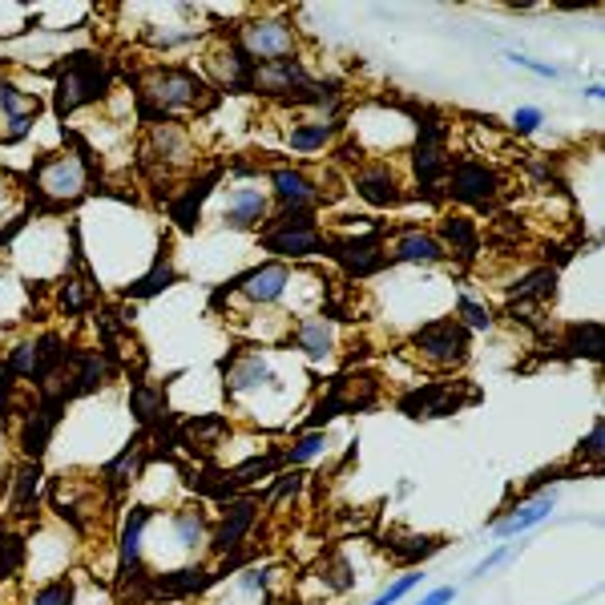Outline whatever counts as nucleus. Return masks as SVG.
Returning <instances> with one entry per match:
<instances>
[{
	"label": "nucleus",
	"mask_w": 605,
	"mask_h": 605,
	"mask_svg": "<svg viewBox=\"0 0 605 605\" xmlns=\"http://www.w3.org/2000/svg\"><path fill=\"white\" fill-rule=\"evenodd\" d=\"M449 122L432 110H416V142H412V178L416 194L428 206L444 202V178H449Z\"/></svg>",
	"instance_id": "4"
},
{
	"label": "nucleus",
	"mask_w": 605,
	"mask_h": 605,
	"mask_svg": "<svg viewBox=\"0 0 605 605\" xmlns=\"http://www.w3.org/2000/svg\"><path fill=\"white\" fill-rule=\"evenodd\" d=\"M17 376H12L9 368H4V359H0V420H9L12 408H17V400H12V388H17Z\"/></svg>",
	"instance_id": "53"
},
{
	"label": "nucleus",
	"mask_w": 605,
	"mask_h": 605,
	"mask_svg": "<svg viewBox=\"0 0 605 605\" xmlns=\"http://www.w3.org/2000/svg\"><path fill=\"white\" fill-rule=\"evenodd\" d=\"M230 41L250 57V65H270V61L299 57V29L287 17H275V12H258V17L243 21L230 33Z\"/></svg>",
	"instance_id": "6"
},
{
	"label": "nucleus",
	"mask_w": 605,
	"mask_h": 605,
	"mask_svg": "<svg viewBox=\"0 0 605 605\" xmlns=\"http://www.w3.org/2000/svg\"><path fill=\"white\" fill-rule=\"evenodd\" d=\"M457 602V585H440L428 597H420V605H452Z\"/></svg>",
	"instance_id": "56"
},
{
	"label": "nucleus",
	"mask_w": 605,
	"mask_h": 605,
	"mask_svg": "<svg viewBox=\"0 0 605 605\" xmlns=\"http://www.w3.org/2000/svg\"><path fill=\"white\" fill-rule=\"evenodd\" d=\"M226 437H230V420L218 412H211V416H194V420H186V424L178 428L174 444L186 449L191 457H211Z\"/></svg>",
	"instance_id": "29"
},
{
	"label": "nucleus",
	"mask_w": 605,
	"mask_h": 605,
	"mask_svg": "<svg viewBox=\"0 0 605 605\" xmlns=\"http://www.w3.org/2000/svg\"><path fill=\"white\" fill-rule=\"evenodd\" d=\"M98 283H90V275L85 279H78V275H65L61 279V291H57V307H61V315H85L98 302Z\"/></svg>",
	"instance_id": "40"
},
{
	"label": "nucleus",
	"mask_w": 605,
	"mask_h": 605,
	"mask_svg": "<svg viewBox=\"0 0 605 605\" xmlns=\"http://www.w3.org/2000/svg\"><path fill=\"white\" fill-rule=\"evenodd\" d=\"M440 545H444L440 537H420V533H403V529L388 533V553H392L400 565H420V561L432 557Z\"/></svg>",
	"instance_id": "39"
},
{
	"label": "nucleus",
	"mask_w": 605,
	"mask_h": 605,
	"mask_svg": "<svg viewBox=\"0 0 605 605\" xmlns=\"http://www.w3.org/2000/svg\"><path fill=\"white\" fill-rule=\"evenodd\" d=\"M250 93L270 98L279 105H307L319 93V81L307 73L302 57H287V61H270V65H255L250 78Z\"/></svg>",
	"instance_id": "11"
},
{
	"label": "nucleus",
	"mask_w": 605,
	"mask_h": 605,
	"mask_svg": "<svg viewBox=\"0 0 605 605\" xmlns=\"http://www.w3.org/2000/svg\"><path fill=\"white\" fill-rule=\"evenodd\" d=\"M437 238H440V247L449 250V255L464 258V263L481 255V230H476V223L464 218V214H444Z\"/></svg>",
	"instance_id": "34"
},
{
	"label": "nucleus",
	"mask_w": 605,
	"mask_h": 605,
	"mask_svg": "<svg viewBox=\"0 0 605 605\" xmlns=\"http://www.w3.org/2000/svg\"><path fill=\"white\" fill-rule=\"evenodd\" d=\"M270 198H275V211H291V214H319V206L336 202L331 194L319 186V182L299 166H270Z\"/></svg>",
	"instance_id": "12"
},
{
	"label": "nucleus",
	"mask_w": 605,
	"mask_h": 605,
	"mask_svg": "<svg viewBox=\"0 0 605 605\" xmlns=\"http://www.w3.org/2000/svg\"><path fill=\"white\" fill-rule=\"evenodd\" d=\"M24 557H29V545L21 533H0V582H12L24 570Z\"/></svg>",
	"instance_id": "45"
},
{
	"label": "nucleus",
	"mask_w": 605,
	"mask_h": 605,
	"mask_svg": "<svg viewBox=\"0 0 605 605\" xmlns=\"http://www.w3.org/2000/svg\"><path fill=\"white\" fill-rule=\"evenodd\" d=\"M513 553H516L513 545H501V550H496V553H489V557H484L481 565H476V570H472V577H484V573H493L496 565H504V561L513 557Z\"/></svg>",
	"instance_id": "55"
},
{
	"label": "nucleus",
	"mask_w": 605,
	"mask_h": 605,
	"mask_svg": "<svg viewBox=\"0 0 605 605\" xmlns=\"http://www.w3.org/2000/svg\"><path fill=\"white\" fill-rule=\"evenodd\" d=\"M73 602H78V589H73V582H69V577L45 582L33 597H29V605H73Z\"/></svg>",
	"instance_id": "48"
},
{
	"label": "nucleus",
	"mask_w": 605,
	"mask_h": 605,
	"mask_svg": "<svg viewBox=\"0 0 605 605\" xmlns=\"http://www.w3.org/2000/svg\"><path fill=\"white\" fill-rule=\"evenodd\" d=\"M565 359H602L605 351V331L597 319H585V324H573L565 331V339L557 343Z\"/></svg>",
	"instance_id": "37"
},
{
	"label": "nucleus",
	"mask_w": 605,
	"mask_h": 605,
	"mask_svg": "<svg viewBox=\"0 0 605 605\" xmlns=\"http://www.w3.org/2000/svg\"><path fill=\"white\" fill-rule=\"evenodd\" d=\"M258 247L270 250L279 263H302L327 250V235L319 226V214H291V211H270V218L258 226Z\"/></svg>",
	"instance_id": "5"
},
{
	"label": "nucleus",
	"mask_w": 605,
	"mask_h": 605,
	"mask_svg": "<svg viewBox=\"0 0 605 605\" xmlns=\"http://www.w3.org/2000/svg\"><path fill=\"white\" fill-rule=\"evenodd\" d=\"M154 521V509L150 504H134L122 521V533H117V589L134 582H146L150 573L142 565V537H146V525Z\"/></svg>",
	"instance_id": "13"
},
{
	"label": "nucleus",
	"mask_w": 605,
	"mask_h": 605,
	"mask_svg": "<svg viewBox=\"0 0 605 605\" xmlns=\"http://www.w3.org/2000/svg\"><path fill=\"white\" fill-rule=\"evenodd\" d=\"M230 283H235V291L247 302L270 307V302H279L283 295H287V287L295 283V270L287 267V263H279V258H270V263H258V267L243 270V275Z\"/></svg>",
	"instance_id": "20"
},
{
	"label": "nucleus",
	"mask_w": 605,
	"mask_h": 605,
	"mask_svg": "<svg viewBox=\"0 0 605 605\" xmlns=\"http://www.w3.org/2000/svg\"><path fill=\"white\" fill-rule=\"evenodd\" d=\"M319 577H324V585H331L336 594H348L351 585H356V573H351V565H348V557H327L324 561V570H319Z\"/></svg>",
	"instance_id": "49"
},
{
	"label": "nucleus",
	"mask_w": 605,
	"mask_h": 605,
	"mask_svg": "<svg viewBox=\"0 0 605 605\" xmlns=\"http://www.w3.org/2000/svg\"><path fill=\"white\" fill-rule=\"evenodd\" d=\"M4 368L17 376V380H29L37 383L41 380V348H37V339H17L4 356Z\"/></svg>",
	"instance_id": "41"
},
{
	"label": "nucleus",
	"mask_w": 605,
	"mask_h": 605,
	"mask_svg": "<svg viewBox=\"0 0 605 605\" xmlns=\"http://www.w3.org/2000/svg\"><path fill=\"white\" fill-rule=\"evenodd\" d=\"M602 457H605V420L597 416L594 428H589V437H585V444L577 449V464H582V472H585V460H589V472L602 476Z\"/></svg>",
	"instance_id": "46"
},
{
	"label": "nucleus",
	"mask_w": 605,
	"mask_h": 605,
	"mask_svg": "<svg viewBox=\"0 0 605 605\" xmlns=\"http://www.w3.org/2000/svg\"><path fill=\"white\" fill-rule=\"evenodd\" d=\"M291 343L311 359V363H324V359H331V351H336V324H331L327 315H302L299 324H295Z\"/></svg>",
	"instance_id": "31"
},
{
	"label": "nucleus",
	"mask_w": 605,
	"mask_h": 605,
	"mask_svg": "<svg viewBox=\"0 0 605 605\" xmlns=\"http://www.w3.org/2000/svg\"><path fill=\"white\" fill-rule=\"evenodd\" d=\"M553 295H557V267H537L533 275H525L521 283L509 287V307H504V315L513 319L516 311L541 307V302H550Z\"/></svg>",
	"instance_id": "32"
},
{
	"label": "nucleus",
	"mask_w": 605,
	"mask_h": 605,
	"mask_svg": "<svg viewBox=\"0 0 605 605\" xmlns=\"http://www.w3.org/2000/svg\"><path fill=\"white\" fill-rule=\"evenodd\" d=\"M343 279H371L388 267V238H383V226H371L368 235H327V250H324Z\"/></svg>",
	"instance_id": "10"
},
{
	"label": "nucleus",
	"mask_w": 605,
	"mask_h": 605,
	"mask_svg": "<svg viewBox=\"0 0 605 605\" xmlns=\"http://www.w3.org/2000/svg\"><path fill=\"white\" fill-rule=\"evenodd\" d=\"M504 194L501 170H493L489 162H476V157H457L449 166V178H444V198H452L457 206H469V211H493Z\"/></svg>",
	"instance_id": "8"
},
{
	"label": "nucleus",
	"mask_w": 605,
	"mask_h": 605,
	"mask_svg": "<svg viewBox=\"0 0 605 605\" xmlns=\"http://www.w3.org/2000/svg\"><path fill=\"white\" fill-rule=\"evenodd\" d=\"M457 324L464 331H493L496 327V315L489 302H476L472 295H460L457 299Z\"/></svg>",
	"instance_id": "44"
},
{
	"label": "nucleus",
	"mask_w": 605,
	"mask_h": 605,
	"mask_svg": "<svg viewBox=\"0 0 605 605\" xmlns=\"http://www.w3.org/2000/svg\"><path fill=\"white\" fill-rule=\"evenodd\" d=\"M150 452H154V440H150L146 428H137L134 437H130V444H125L117 457L101 469V484L110 489V496H125L130 493V484H137V476H142V469H146Z\"/></svg>",
	"instance_id": "21"
},
{
	"label": "nucleus",
	"mask_w": 605,
	"mask_h": 605,
	"mask_svg": "<svg viewBox=\"0 0 605 605\" xmlns=\"http://www.w3.org/2000/svg\"><path fill=\"white\" fill-rule=\"evenodd\" d=\"M388 263H403V267H440L449 263V250L440 247V238L432 230L408 226L388 243Z\"/></svg>",
	"instance_id": "23"
},
{
	"label": "nucleus",
	"mask_w": 605,
	"mask_h": 605,
	"mask_svg": "<svg viewBox=\"0 0 605 605\" xmlns=\"http://www.w3.org/2000/svg\"><path fill=\"white\" fill-rule=\"evenodd\" d=\"M283 469H287V464H283V449H270V452H263V457L243 460L238 469L226 472V481H230V489L238 493V489H250V484L267 481V476H279Z\"/></svg>",
	"instance_id": "38"
},
{
	"label": "nucleus",
	"mask_w": 605,
	"mask_h": 605,
	"mask_svg": "<svg viewBox=\"0 0 605 605\" xmlns=\"http://www.w3.org/2000/svg\"><path fill=\"white\" fill-rule=\"evenodd\" d=\"M504 61H509V65L529 69V73H537V78H545V81H557V78H561V69H557V65H545V61H533V57H525V53H504Z\"/></svg>",
	"instance_id": "52"
},
{
	"label": "nucleus",
	"mask_w": 605,
	"mask_h": 605,
	"mask_svg": "<svg viewBox=\"0 0 605 605\" xmlns=\"http://www.w3.org/2000/svg\"><path fill=\"white\" fill-rule=\"evenodd\" d=\"M255 521H258L255 496H235V501H226L223 516H218V525H214V533H211V553H218V557L238 553L243 545H247Z\"/></svg>",
	"instance_id": "17"
},
{
	"label": "nucleus",
	"mask_w": 605,
	"mask_h": 605,
	"mask_svg": "<svg viewBox=\"0 0 605 605\" xmlns=\"http://www.w3.org/2000/svg\"><path fill=\"white\" fill-rule=\"evenodd\" d=\"M206 78H211L214 93H250V78H255V65L250 57L226 37L214 49H206Z\"/></svg>",
	"instance_id": "15"
},
{
	"label": "nucleus",
	"mask_w": 605,
	"mask_h": 605,
	"mask_svg": "<svg viewBox=\"0 0 605 605\" xmlns=\"http://www.w3.org/2000/svg\"><path fill=\"white\" fill-rule=\"evenodd\" d=\"M408 348L416 351V359L432 371H457L469 363V331L457 324V315H440V319H428L412 331Z\"/></svg>",
	"instance_id": "7"
},
{
	"label": "nucleus",
	"mask_w": 605,
	"mask_h": 605,
	"mask_svg": "<svg viewBox=\"0 0 605 605\" xmlns=\"http://www.w3.org/2000/svg\"><path fill=\"white\" fill-rule=\"evenodd\" d=\"M61 416H65V403H49V400H37L29 412H24V424H21V457L24 460H41L49 449V440H53V428L61 424Z\"/></svg>",
	"instance_id": "25"
},
{
	"label": "nucleus",
	"mask_w": 605,
	"mask_h": 605,
	"mask_svg": "<svg viewBox=\"0 0 605 605\" xmlns=\"http://www.w3.org/2000/svg\"><path fill=\"white\" fill-rule=\"evenodd\" d=\"M327 444H331V440H327L324 428H319V432H302L291 449H283V464H287V469H302V464H311V460L324 457Z\"/></svg>",
	"instance_id": "43"
},
{
	"label": "nucleus",
	"mask_w": 605,
	"mask_h": 605,
	"mask_svg": "<svg viewBox=\"0 0 605 605\" xmlns=\"http://www.w3.org/2000/svg\"><path fill=\"white\" fill-rule=\"evenodd\" d=\"M69 142H73V150L37 157L33 170L24 174V186H29V198H33V214L73 211V206L90 194L93 157L73 134H69Z\"/></svg>",
	"instance_id": "2"
},
{
	"label": "nucleus",
	"mask_w": 605,
	"mask_h": 605,
	"mask_svg": "<svg viewBox=\"0 0 605 605\" xmlns=\"http://www.w3.org/2000/svg\"><path fill=\"white\" fill-rule=\"evenodd\" d=\"M351 191L368 202V206H376V211H396V206H403V198H408L400 174H396L388 162H359V166L351 170Z\"/></svg>",
	"instance_id": "16"
},
{
	"label": "nucleus",
	"mask_w": 605,
	"mask_h": 605,
	"mask_svg": "<svg viewBox=\"0 0 605 605\" xmlns=\"http://www.w3.org/2000/svg\"><path fill=\"white\" fill-rule=\"evenodd\" d=\"M130 412H134V420L146 428V432H154L157 424H166L170 420L162 388H154V383H146V380H134V388H130Z\"/></svg>",
	"instance_id": "36"
},
{
	"label": "nucleus",
	"mask_w": 605,
	"mask_h": 605,
	"mask_svg": "<svg viewBox=\"0 0 605 605\" xmlns=\"http://www.w3.org/2000/svg\"><path fill=\"white\" fill-rule=\"evenodd\" d=\"M424 582V573H403V577H396L392 585H388V589H383V594H376L371 597V605H396L400 602V597H408L416 589V585Z\"/></svg>",
	"instance_id": "50"
},
{
	"label": "nucleus",
	"mask_w": 605,
	"mask_h": 605,
	"mask_svg": "<svg viewBox=\"0 0 605 605\" xmlns=\"http://www.w3.org/2000/svg\"><path fill=\"white\" fill-rule=\"evenodd\" d=\"M142 154H146V162L162 166V174L166 170H186L194 162V142L182 122H162L146 134V150Z\"/></svg>",
	"instance_id": "22"
},
{
	"label": "nucleus",
	"mask_w": 605,
	"mask_h": 605,
	"mask_svg": "<svg viewBox=\"0 0 605 605\" xmlns=\"http://www.w3.org/2000/svg\"><path fill=\"white\" fill-rule=\"evenodd\" d=\"M553 509H557V489H541V493L529 496L521 509H509L501 521H493V533L501 541H513L521 537V533H529V529H537L541 521H550Z\"/></svg>",
	"instance_id": "27"
},
{
	"label": "nucleus",
	"mask_w": 605,
	"mask_h": 605,
	"mask_svg": "<svg viewBox=\"0 0 605 605\" xmlns=\"http://www.w3.org/2000/svg\"><path fill=\"white\" fill-rule=\"evenodd\" d=\"M348 130V122L343 117H336V122H324V117H311V122H299L287 130V146L295 150V154H324V150L336 146V137Z\"/></svg>",
	"instance_id": "33"
},
{
	"label": "nucleus",
	"mask_w": 605,
	"mask_h": 605,
	"mask_svg": "<svg viewBox=\"0 0 605 605\" xmlns=\"http://www.w3.org/2000/svg\"><path fill=\"white\" fill-rule=\"evenodd\" d=\"M270 218V198L267 191H258L255 182H238L230 191V202L223 211V226L226 230H258V226Z\"/></svg>",
	"instance_id": "26"
},
{
	"label": "nucleus",
	"mask_w": 605,
	"mask_h": 605,
	"mask_svg": "<svg viewBox=\"0 0 605 605\" xmlns=\"http://www.w3.org/2000/svg\"><path fill=\"white\" fill-rule=\"evenodd\" d=\"M9 198V174H0V202Z\"/></svg>",
	"instance_id": "58"
},
{
	"label": "nucleus",
	"mask_w": 605,
	"mask_h": 605,
	"mask_svg": "<svg viewBox=\"0 0 605 605\" xmlns=\"http://www.w3.org/2000/svg\"><path fill=\"white\" fill-rule=\"evenodd\" d=\"M541 122H545V113L533 110V105H525V110H513V117H509V125H513V134H516V137L537 134Z\"/></svg>",
	"instance_id": "51"
},
{
	"label": "nucleus",
	"mask_w": 605,
	"mask_h": 605,
	"mask_svg": "<svg viewBox=\"0 0 605 605\" xmlns=\"http://www.w3.org/2000/svg\"><path fill=\"white\" fill-rule=\"evenodd\" d=\"M223 376H226L223 388L230 400L258 392V388H270V380H275L267 356H258V351H235L230 359H223Z\"/></svg>",
	"instance_id": "24"
},
{
	"label": "nucleus",
	"mask_w": 605,
	"mask_h": 605,
	"mask_svg": "<svg viewBox=\"0 0 605 605\" xmlns=\"http://www.w3.org/2000/svg\"><path fill=\"white\" fill-rule=\"evenodd\" d=\"M178 283V267H174V255H170V243L162 238V247H157L154 263H150L146 275H137L134 283H125L122 299H154V295H162L166 287H174Z\"/></svg>",
	"instance_id": "30"
},
{
	"label": "nucleus",
	"mask_w": 605,
	"mask_h": 605,
	"mask_svg": "<svg viewBox=\"0 0 605 605\" xmlns=\"http://www.w3.org/2000/svg\"><path fill=\"white\" fill-rule=\"evenodd\" d=\"M134 101H137V122L154 130L162 122H174L178 113H206L214 110L218 93L186 65H154L134 78Z\"/></svg>",
	"instance_id": "1"
},
{
	"label": "nucleus",
	"mask_w": 605,
	"mask_h": 605,
	"mask_svg": "<svg viewBox=\"0 0 605 605\" xmlns=\"http://www.w3.org/2000/svg\"><path fill=\"white\" fill-rule=\"evenodd\" d=\"M45 110V101L37 93H24L17 81L0 78V113H4V146H17L33 134L37 117Z\"/></svg>",
	"instance_id": "19"
},
{
	"label": "nucleus",
	"mask_w": 605,
	"mask_h": 605,
	"mask_svg": "<svg viewBox=\"0 0 605 605\" xmlns=\"http://www.w3.org/2000/svg\"><path fill=\"white\" fill-rule=\"evenodd\" d=\"M302 489H307V472H279V481H275V489H270L267 496H263V504L267 509H279L283 501H291V496H299Z\"/></svg>",
	"instance_id": "47"
},
{
	"label": "nucleus",
	"mask_w": 605,
	"mask_h": 605,
	"mask_svg": "<svg viewBox=\"0 0 605 605\" xmlns=\"http://www.w3.org/2000/svg\"><path fill=\"white\" fill-rule=\"evenodd\" d=\"M218 182H223V166L206 170V174H194L191 182H182L174 198H166V214L174 218V226H178L182 235H194V230H198L202 206H206V198L214 194Z\"/></svg>",
	"instance_id": "18"
},
{
	"label": "nucleus",
	"mask_w": 605,
	"mask_h": 605,
	"mask_svg": "<svg viewBox=\"0 0 605 605\" xmlns=\"http://www.w3.org/2000/svg\"><path fill=\"white\" fill-rule=\"evenodd\" d=\"M270 565H247V570H243V582H238V589H243V594H258V589H267V582H270Z\"/></svg>",
	"instance_id": "54"
},
{
	"label": "nucleus",
	"mask_w": 605,
	"mask_h": 605,
	"mask_svg": "<svg viewBox=\"0 0 605 605\" xmlns=\"http://www.w3.org/2000/svg\"><path fill=\"white\" fill-rule=\"evenodd\" d=\"M472 400H476V392H460L457 380H437V383H420L412 392H403L400 412L412 416V420H437V416L460 412V408Z\"/></svg>",
	"instance_id": "14"
},
{
	"label": "nucleus",
	"mask_w": 605,
	"mask_h": 605,
	"mask_svg": "<svg viewBox=\"0 0 605 605\" xmlns=\"http://www.w3.org/2000/svg\"><path fill=\"white\" fill-rule=\"evenodd\" d=\"M174 541H178L186 553H198L206 541H211V533H206V516L198 513V509H178L174 513Z\"/></svg>",
	"instance_id": "42"
},
{
	"label": "nucleus",
	"mask_w": 605,
	"mask_h": 605,
	"mask_svg": "<svg viewBox=\"0 0 605 605\" xmlns=\"http://www.w3.org/2000/svg\"><path fill=\"white\" fill-rule=\"evenodd\" d=\"M602 93H605V85H602V81H594V85H589V90H585V98L602 101Z\"/></svg>",
	"instance_id": "57"
},
{
	"label": "nucleus",
	"mask_w": 605,
	"mask_h": 605,
	"mask_svg": "<svg viewBox=\"0 0 605 605\" xmlns=\"http://www.w3.org/2000/svg\"><path fill=\"white\" fill-rule=\"evenodd\" d=\"M218 582V573L202 570V565H186V570H170V573H157L150 577V597H162V602H186V597L202 594Z\"/></svg>",
	"instance_id": "28"
},
{
	"label": "nucleus",
	"mask_w": 605,
	"mask_h": 605,
	"mask_svg": "<svg viewBox=\"0 0 605 605\" xmlns=\"http://www.w3.org/2000/svg\"><path fill=\"white\" fill-rule=\"evenodd\" d=\"M41 481H45V472H41V460H21L17 472H12V516H29L41 501Z\"/></svg>",
	"instance_id": "35"
},
{
	"label": "nucleus",
	"mask_w": 605,
	"mask_h": 605,
	"mask_svg": "<svg viewBox=\"0 0 605 605\" xmlns=\"http://www.w3.org/2000/svg\"><path fill=\"white\" fill-rule=\"evenodd\" d=\"M380 400V380H376V371H343L331 380V392L324 400L315 403V412L302 420L307 432H319L327 420H336L343 412H363L371 403Z\"/></svg>",
	"instance_id": "9"
},
{
	"label": "nucleus",
	"mask_w": 605,
	"mask_h": 605,
	"mask_svg": "<svg viewBox=\"0 0 605 605\" xmlns=\"http://www.w3.org/2000/svg\"><path fill=\"white\" fill-rule=\"evenodd\" d=\"M49 78H53V113L57 122L65 125L78 110H90V105L105 101L113 85V65L98 49H78V53L61 57L49 69Z\"/></svg>",
	"instance_id": "3"
}]
</instances>
